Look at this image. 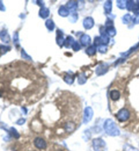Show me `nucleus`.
Listing matches in <instances>:
<instances>
[{
    "instance_id": "c85d7f7f",
    "label": "nucleus",
    "mask_w": 139,
    "mask_h": 151,
    "mask_svg": "<svg viewBox=\"0 0 139 151\" xmlns=\"http://www.w3.org/2000/svg\"><path fill=\"white\" fill-rule=\"evenodd\" d=\"M74 20V22L77 21V19H78V14H77V13H75L73 12V14H71V20Z\"/></svg>"
},
{
    "instance_id": "bb28decb",
    "label": "nucleus",
    "mask_w": 139,
    "mask_h": 151,
    "mask_svg": "<svg viewBox=\"0 0 139 151\" xmlns=\"http://www.w3.org/2000/svg\"><path fill=\"white\" fill-rule=\"evenodd\" d=\"M94 46H100L101 44L102 45V41H101V37H97L94 40Z\"/></svg>"
},
{
    "instance_id": "2eb2a0df",
    "label": "nucleus",
    "mask_w": 139,
    "mask_h": 151,
    "mask_svg": "<svg viewBox=\"0 0 139 151\" xmlns=\"http://www.w3.org/2000/svg\"><path fill=\"white\" fill-rule=\"evenodd\" d=\"M46 27L48 28V29L49 31H53L55 27L54 23L53 22L52 19H48L46 22Z\"/></svg>"
},
{
    "instance_id": "4468645a",
    "label": "nucleus",
    "mask_w": 139,
    "mask_h": 151,
    "mask_svg": "<svg viewBox=\"0 0 139 151\" xmlns=\"http://www.w3.org/2000/svg\"><path fill=\"white\" fill-rule=\"evenodd\" d=\"M75 41L74 39L72 37H68L67 39L65 40V44H64V46H65L67 48H69L70 46H72L73 45V44L75 43Z\"/></svg>"
},
{
    "instance_id": "412c9836",
    "label": "nucleus",
    "mask_w": 139,
    "mask_h": 151,
    "mask_svg": "<svg viewBox=\"0 0 139 151\" xmlns=\"http://www.w3.org/2000/svg\"><path fill=\"white\" fill-rule=\"evenodd\" d=\"M107 34H102V36L101 37V41H102V44H104V45H106V44H107L109 43V38L107 36Z\"/></svg>"
},
{
    "instance_id": "7c9ffc66",
    "label": "nucleus",
    "mask_w": 139,
    "mask_h": 151,
    "mask_svg": "<svg viewBox=\"0 0 139 151\" xmlns=\"http://www.w3.org/2000/svg\"><path fill=\"white\" fill-rule=\"evenodd\" d=\"M25 119H21L17 121V124L18 125H23V124L25 123Z\"/></svg>"
},
{
    "instance_id": "393cba45",
    "label": "nucleus",
    "mask_w": 139,
    "mask_h": 151,
    "mask_svg": "<svg viewBox=\"0 0 139 151\" xmlns=\"http://www.w3.org/2000/svg\"><path fill=\"white\" fill-rule=\"evenodd\" d=\"M131 16L129 14H125L124 17H123V23H125V24H127V23H128L130 21V20H131Z\"/></svg>"
},
{
    "instance_id": "aec40b11",
    "label": "nucleus",
    "mask_w": 139,
    "mask_h": 151,
    "mask_svg": "<svg viewBox=\"0 0 139 151\" xmlns=\"http://www.w3.org/2000/svg\"><path fill=\"white\" fill-rule=\"evenodd\" d=\"M64 81H65L67 84H73V83L74 79H73V78L71 75L67 74V75H66L65 76V78H64Z\"/></svg>"
},
{
    "instance_id": "f3484780",
    "label": "nucleus",
    "mask_w": 139,
    "mask_h": 151,
    "mask_svg": "<svg viewBox=\"0 0 139 151\" xmlns=\"http://www.w3.org/2000/svg\"><path fill=\"white\" fill-rule=\"evenodd\" d=\"M1 38L2 40H3L4 42H6V43H8V42H10V37H9V35L8 34V33L6 31H3V32H1Z\"/></svg>"
},
{
    "instance_id": "f8f14e48",
    "label": "nucleus",
    "mask_w": 139,
    "mask_h": 151,
    "mask_svg": "<svg viewBox=\"0 0 139 151\" xmlns=\"http://www.w3.org/2000/svg\"><path fill=\"white\" fill-rule=\"evenodd\" d=\"M106 33L108 35L111 37H113L116 34V31L115 29L113 27V26L112 25H109L107 27V29H106Z\"/></svg>"
},
{
    "instance_id": "9d476101",
    "label": "nucleus",
    "mask_w": 139,
    "mask_h": 151,
    "mask_svg": "<svg viewBox=\"0 0 139 151\" xmlns=\"http://www.w3.org/2000/svg\"><path fill=\"white\" fill-rule=\"evenodd\" d=\"M58 14L61 17H66L69 14V10H68L67 7H65V6H61L58 10Z\"/></svg>"
},
{
    "instance_id": "0eeeda50",
    "label": "nucleus",
    "mask_w": 139,
    "mask_h": 151,
    "mask_svg": "<svg viewBox=\"0 0 139 151\" xmlns=\"http://www.w3.org/2000/svg\"><path fill=\"white\" fill-rule=\"evenodd\" d=\"M80 42L83 46H87L91 42V38L88 35L83 34L80 38Z\"/></svg>"
},
{
    "instance_id": "7ed1b4c3",
    "label": "nucleus",
    "mask_w": 139,
    "mask_h": 151,
    "mask_svg": "<svg viewBox=\"0 0 139 151\" xmlns=\"http://www.w3.org/2000/svg\"><path fill=\"white\" fill-rule=\"evenodd\" d=\"M117 118H118V121L120 122L126 121L130 118L129 110H127L126 108H122L118 112V114H117Z\"/></svg>"
},
{
    "instance_id": "a878e982",
    "label": "nucleus",
    "mask_w": 139,
    "mask_h": 151,
    "mask_svg": "<svg viewBox=\"0 0 139 151\" xmlns=\"http://www.w3.org/2000/svg\"><path fill=\"white\" fill-rule=\"evenodd\" d=\"M107 50V45H104V44H102L99 46L98 48V51L101 53H105Z\"/></svg>"
},
{
    "instance_id": "a211bd4d",
    "label": "nucleus",
    "mask_w": 139,
    "mask_h": 151,
    "mask_svg": "<svg viewBox=\"0 0 139 151\" xmlns=\"http://www.w3.org/2000/svg\"><path fill=\"white\" fill-rule=\"evenodd\" d=\"M86 53L88 55H90V56H92V55H94L96 53V48L94 46H90L87 48L86 50Z\"/></svg>"
},
{
    "instance_id": "6ab92c4d",
    "label": "nucleus",
    "mask_w": 139,
    "mask_h": 151,
    "mask_svg": "<svg viewBox=\"0 0 139 151\" xmlns=\"http://www.w3.org/2000/svg\"><path fill=\"white\" fill-rule=\"evenodd\" d=\"M56 41H57V43L60 46H63L64 44H65V39H64V37L63 36V34L61 35H57V37H56Z\"/></svg>"
},
{
    "instance_id": "20e7f679",
    "label": "nucleus",
    "mask_w": 139,
    "mask_h": 151,
    "mask_svg": "<svg viewBox=\"0 0 139 151\" xmlns=\"http://www.w3.org/2000/svg\"><path fill=\"white\" fill-rule=\"evenodd\" d=\"M93 110L92 109V108L90 107H86L84 111V116H83V123H88V122H90L92 119L93 116Z\"/></svg>"
},
{
    "instance_id": "ddd939ff",
    "label": "nucleus",
    "mask_w": 139,
    "mask_h": 151,
    "mask_svg": "<svg viewBox=\"0 0 139 151\" xmlns=\"http://www.w3.org/2000/svg\"><path fill=\"white\" fill-rule=\"evenodd\" d=\"M78 6V4L75 1H70L67 4V8L69 10H74L77 8Z\"/></svg>"
},
{
    "instance_id": "dca6fc26",
    "label": "nucleus",
    "mask_w": 139,
    "mask_h": 151,
    "mask_svg": "<svg viewBox=\"0 0 139 151\" xmlns=\"http://www.w3.org/2000/svg\"><path fill=\"white\" fill-rule=\"evenodd\" d=\"M104 9L105 12L109 14L111 12L112 10V1H106V3L104 5Z\"/></svg>"
},
{
    "instance_id": "c756f323",
    "label": "nucleus",
    "mask_w": 139,
    "mask_h": 151,
    "mask_svg": "<svg viewBox=\"0 0 139 151\" xmlns=\"http://www.w3.org/2000/svg\"><path fill=\"white\" fill-rule=\"evenodd\" d=\"M134 23L135 24L139 23V13L136 15V17L134 19Z\"/></svg>"
},
{
    "instance_id": "4be33fe9",
    "label": "nucleus",
    "mask_w": 139,
    "mask_h": 151,
    "mask_svg": "<svg viewBox=\"0 0 139 151\" xmlns=\"http://www.w3.org/2000/svg\"><path fill=\"white\" fill-rule=\"evenodd\" d=\"M123 151H138V150L131 145L125 144L124 147H123Z\"/></svg>"
},
{
    "instance_id": "cd10ccee",
    "label": "nucleus",
    "mask_w": 139,
    "mask_h": 151,
    "mask_svg": "<svg viewBox=\"0 0 139 151\" xmlns=\"http://www.w3.org/2000/svg\"><path fill=\"white\" fill-rule=\"evenodd\" d=\"M72 47L73 48L74 51H78L80 49V46H79V44L77 42H75V43L73 44V45L72 46Z\"/></svg>"
},
{
    "instance_id": "f03ea898",
    "label": "nucleus",
    "mask_w": 139,
    "mask_h": 151,
    "mask_svg": "<svg viewBox=\"0 0 139 151\" xmlns=\"http://www.w3.org/2000/svg\"><path fill=\"white\" fill-rule=\"evenodd\" d=\"M92 146L94 151H107L105 142L101 138L94 139L92 141Z\"/></svg>"
},
{
    "instance_id": "423d86ee",
    "label": "nucleus",
    "mask_w": 139,
    "mask_h": 151,
    "mask_svg": "<svg viewBox=\"0 0 139 151\" xmlns=\"http://www.w3.org/2000/svg\"><path fill=\"white\" fill-rule=\"evenodd\" d=\"M94 25V20L92 17L86 18L83 21V27L86 29H90Z\"/></svg>"
},
{
    "instance_id": "5701e85b",
    "label": "nucleus",
    "mask_w": 139,
    "mask_h": 151,
    "mask_svg": "<svg viewBox=\"0 0 139 151\" xmlns=\"http://www.w3.org/2000/svg\"><path fill=\"white\" fill-rule=\"evenodd\" d=\"M118 7L120 9H124L127 7V1H118Z\"/></svg>"
},
{
    "instance_id": "39448f33",
    "label": "nucleus",
    "mask_w": 139,
    "mask_h": 151,
    "mask_svg": "<svg viewBox=\"0 0 139 151\" xmlns=\"http://www.w3.org/2000/svg\"><path fill=\"white\" fill-rule=\"evenodd\" d=\"M34 144L37 148L41 150L45 149L47 147V144H46V141L43 138H41V137H37V138H35L34 140Z\"/></svg>"
},
{
    "instance_id": "f257e3e1",
    "label": "nucleus",
    "mask_w": 139,
    "mask_h": 151,
    "mask_svg": "<svg viewBox=\"0 0 139 151\" xmlns=\"http://www.w3.org/2000/svg\"><path fill=\"white\" fill-rule=\"evenodd\" d=\"M104 129L106 134L111 136H117L120 134V130L112 119H107L105 122Z\"/></svg>"
},
{
    "instance_id": "6e6552de",
    "label": "nucleus",
    "mask_w": 139,
    "mask_h": 151,
    "mask_svg": "<svg viewBox=\"0 0 139 151\" xmlns=\"http://www.w3.org/2000/svg\"><path fill=\"white\" fill-rule=\"evenodd\" d=\"M108 66L107 64H104V65H101L99 67L96 69V74L98 75H103L105 74L108 70Z\"/></svg>"
},
{
    "instance_id": "1a4fd4ad",
    "label": "nucleus",
    "mask_w": 139,
    "mask_h": 151,
    "mask_svg": "<svg viewBox=\"0 0 139 151\" xmlns=\"http://www.w3.org/2000/svg\"><path fill=\"white\" fill-rule=\"evenodd\" d=\"M39 14L42 19H46L50 14L49 9L46 8H41L39 12Z\"/></svg>"
},
{
    "instance_id": "b1692460",
    "label": "nucleus",
    "mask_w": 139,
    "mask_h": 151,
    "mask_svg": "<svg viewBox=\"0 0 139 151\" xmlns=\"http://www.w3.org/2000/svg\"><path fill=\"white\" fill-rule=\"evenodd\" d=\"M78 82H79V84H84L86 82V78L84 74H81L79 76Z\"/></svg>"
},
{
    "instance_id": "2f4dec72",
    "label": "nucleus",
    "mask_w": 139,
    "mask_h": 151,
    "mask_svg": "<svg viewBox=\"0 0 139 151\" xmlns=\"http://www.w3.org/2000/svg\"><path fill=\"white\" fill-rule=\"evenodd\" d=\"M138 8L139 9V4H138Z\"/></svg>"
},
{
    "instance_id": "9b49d317",
    "label": "nucleus",
    "mask_w": 139,
    "mask_h": 151,
    "mask_svg": "<svg viewBox=\"0 0 139 151\" xmlns=\"http://www.w3.org/2000/svg\"><path fill=\"white\" fill-rule=\"evenodd\" d=\"M110 97H111V100L114 101H118L120 97V93L117 90H113L110 93Z\"/></svg>"
}]
</instances>
